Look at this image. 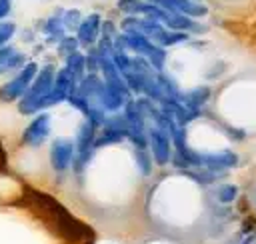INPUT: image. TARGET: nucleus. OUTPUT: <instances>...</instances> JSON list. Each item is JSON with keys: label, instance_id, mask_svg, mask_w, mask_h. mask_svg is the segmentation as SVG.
Returning a JSON list of instances; mask_svg holds the SVG:
<instances>
[{"label": "nucleus", "instance_id": "f257e3e1", "mask_svg": "<svg viewBox=\"0 0 256 244\" xmlns=\"http://www.w3.org/2000/svg\"><path fill=\"white\" fill-rule=\"evenodd\" d=\"M54 66L46 64L44 68H38L36 78L32 80L30 88L24 92V96L18 100V112L20 114H34L40 112V100L50 92L52 82H54Z\"/></svg>", "mask_w": 256, "mask_h": 244}, {"label": "nucleus", "instance_id": "f03ea898", "mask_svg": "<svg viewBox=\"0 0 256 244\" xmlns=\"http://www.w3.org/2000/svg\"><path fill=\"white\" fill-rule=\"evenodd\" d=\"M38 74V64L36 62H28L20 68V72L8 80L6 84L0 86V100L2 102H14V100H20L24 96V92L30 88L32 80L36 78Z\"/></svg>", "mask_w": 256, "mask_h": 244}, {"label": "nucleus", "instance_id": "7ed1b4c3", "mask_svg": "<svg viewBox=\"0 0 256 244\" xmlns=\"http://www.w3.org/2000/svg\"><path fill=\"white\" fill-rule=\"evenodd\" d=\"M74 142L70 138H56L50 144V164L56 172H64L74 162Z\"/></svg>", "mask_w": 256, "mask_h": 244}, {"label": "nucleus", "instance_id": "20e7f679", "mask_svg": "<svg viewBox=\"0 0 256 244\" xmlns=\"http://www.w3.org/2000/svg\"><path fill=\"white\" fill-rule=\"evenodd\" d=\"M50 134V114L48 112H40L38 116H34V120L24 128L22 132V142L26 146H40Z\"/></svg>", "mask_w": 256, "mask_h": 244}, {"label": "nucleus", "instance_id": "39448f33", "mask_svg": "<svg viewBox=\"0 0 256 244\" xmlns=\"http://www.w3.org/2000/svg\"><path fill=\"white\" fill-rule=\"evenodd\" d=\"M152 4H156L158 8L168 10V12H180L188 18H200V16L208 14V8L194 0H152Z\"/></svg>", "mask_w": 256, "mask_h": 244}, {"label": "nucleus", "instance_id": "423d86ee", "mask_svg": "<svg viewBox=\"0 0 256 244\" xmlns=\"http://www.w3.org/2000/svg\"><path fill=\"white\" fill-rule=\"evenodd\" d=\"M100 26H102V18L100 14H88L86 18L80 20L78 28H76V40L82 46H92L98 36H100Z\"/></svg>", "mask_w": 256, "mask_h": 244}, {"label": "nucleus", "instance_id": "0eeeda50", "mask_svg": "<svg viewBox=\"0 0 256 244\" xmlns=\"http://www.w3.org/2000/svg\"><path fill=\"white\" fill-rule=\"evenodd\" d=\"M148 142L152 146V154H154V160L158 164H166L170 160V136L160 130V128H150L148 130Z\"/></svg>", "mask_w": 256, "mask_h": 244}, {"label": "nucleus", "instance_id": "6e6552de", "mask_svg": "<svg viewBox=\"0 0 256 244\" xmlns=\"http://www.w3.org/2000/svg\"><path fill=\"white\" fill-rule=\"evenodd\" d=\"M160 22H164L168 26V30H176V32H204V26L196 24L192 18L180 14V12H168L162 10L160 14Z\"/></svg>", "mask_w": 256, "mask_h": 244}, {"label": "nucleus", "instance_id": "1a4fd4ad", "mask_svg": "<svg viewBox=\"0 0 256 244\" xmlns=\"http://www.w3.org/2000/svg\"><path fill=\"white\" fill-rule=\"evenodd\" d=\"M24 60H26L24 54L18 52L14 46H2L0 48V74L12 72L16 68H22Z\"/></svg>", "mask_w": 256, "mask_h": 244}, {"label": "nucleus", "instance_id": "9d476101", "mask_svg": "<svg viewBox=\"0 0 256 244\" xmlns=\"http://www.w3.org/2000/svg\"><path fill=\"white\" fill-rule=\"evenodd\" d=\"M96 100H98V104H100L104 110L114 112V110H118V108L124 104V94H120L118 90H114L112 86H108V84L102 82V88H100Z\"/></svg>", "mask_w": 256, "mask_h": 244}, {"label": "nucleus", "instance_id": "9b49d317", "mask_svg": "<svg viewBox=\"0 0 256 244\" xmlns=\"http://www.w3.org/2000/svg\"><path fill=\"white\" fill-rule=\"evenodd\" d=\"M188 38V34L186 32H176V30H166V28H160L150 40L156 44V46H160V48H166V46H170V44H176V42H184Z\"/></svg>", "mask_w": 256, "mask_h": 244}, {"label": "nucleus", "instance_id": "f8f14e48", "mask_svg": "<svg viewBox=\"0 0 256 244\" xmlns=\"http://www.w3.org/2000/svg\"><path fill=\"white\" fill-rule=\"evenodd\" d=\"M64 68L68 70V74H70L76 82H80V80L84 78V70H86L84 54H80V52H72L70 56H66V66H64Z\"/></svg>", "mask_w": 256, "mask_h": 244}, {"label": "nucleus", "instance_id": "ddd939ff", "mask_svg": "<svg viewBox=\"0 0 256 244\" xmlns=\"http://www.w3.org/2000/svg\"><path fill=\"white\" fill-rule=\"evenodd\" d=\"M208 96H210V90L208 88H194V90H190V92H186V94H182V100H184V106L188 108V110H200V106L208 100Z\"/></svg>", "mask_w": 256, "mask_h": 244}, {"label": "nucleus", "instance_id": "4468645a", "mask_svg": "<svg viewBox=\"0 0 256 244\" xmlns=\"http://www.w3.org/2000/svg\"><path fill=\"white\" fill-rule=\"evenodd\" d=\"M44 34L48 36V40L50 42H60L62 38H64V26H62V16L58 14H54V16H50L48 20H46V24H44Z\"/></svg>", "mask_w": 256, "mask_h": 244}, {"label": "nucleus", "instance_id": "2eb2a0df", "mask_svg": "<svg viewBox=\"0 0 256 244\" xmlns=\"http://www.w3.org/2000/svg\"><path fill=\"white\" fill-rule=\"evenodd\" d=\"M80 12L78 10H66L64 14H62V26H64V30H76L78 28V24H80Z\"/></svg>", "mask_w": 256, "mask_h": 244}, {"label": "nucleus", "instance_id": "dca6fc26", "mask_svg": "<svg viewBox=\"0 0 256 244\" xmlns=\"http://www.w3.org/2000/svg\"><path fill=\"white\" fill-rule=\"evenodd\" d=\"M78 40L74 38V36H64L62 40H60V46H58V52L62 54V56H70L72 52H78Z\"/></svg>", "mask_w": 256, "mask_h": 244}, {"label": "nucleus", "instance_id": "f3484780", "mask_svg": "<svg viewBox=\"0 0 256 244\" xmlns=\"http://www.w3.org/2000/svg\"><path fill=\"white\" fill-rule=\"evenodd\" d=\"M136 162H138L140 172H142L144 176H148V174H150L152 164H150V156H148L146 148H138V150H136Z\"/></svg>", "mask_w": 256, "mask_h": 244}, {"label": "nucleus", "instance_id": "a211bd4d", "mask_svg": "<svg viewBox=\"0 0 256 244\" xmlns=\"http://www.w3.org/2000/svg\"><path fill=\"white\" fill-rule=\"evenodd\" d=\"M14 32H16L14 22H0V48L14 36Z\"/></svg>", "mask_w": 256, "mask_h": 244}, {"label": "nucleus", "instance_id": "6ab92c4d", "mask_svg": "<svg viewBox=\"0 0 256 244\" xmlns=\"http://www.w3.org/2000/svg\"><path fill=\"white\" fill-rule=\"evenodd\" d=\"M236 194H238V190H236V186H232V184H226V186H222V188L218 190L220 202H232V200L236 198Z\"/></svg>", "mask_w": 256, "mask_h": 244}, {"label": "nucleus", "instance_id": "aec40b11", "mask_svg": "<svg viewBox=\"0 0 256 244\" xmlns=\"http://www.w3.org/2000/svg\"><path fill=\"white\" fill-rule=\"evenodd\" d=\"M12 10V0H0V20L6 18Z\"/></svg>", "mask_w": 256, "mask_h": 244}, {"label": "nucleus", "instance_id": "412c9836", "mask_svg": "<svg viewBox=\"0 0 256 244\" xmlns=\"http://www.w3.org/2000/svg\"><path fill=\"white\" fill-rule=\"evenodd\" d=\"M194 2H198V0H194Z\"/></svg>", "mask_w": 256, "mask_h": 244}]
</instances>
